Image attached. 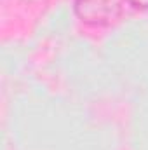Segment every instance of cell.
<instances>
[{"label": "cell", "instance_id": "6da1fadb", "mask_svg": "<svg viewBox=\"0 0 148 150\" xmlns=\"http://www.w3.org/2000/svg\"><path fill=\"white\" fill-rule=\"evenodd\" d=\"M75 14L87 25L106 26L124 11V0H75Z\"/></svg>", "mask_w": 148, "mask_h": 150}, {"label": "cell", "instance_id": "7a4b0ae2", "mask_svg": "<svg viewBox=\"0 0 148 150\" xmlns=\"http://www.w3.org/2000/svg\"><path fill=\"white\" fill-rule=\"evenodd\" d=\"M136 9H148V0H125Z\"/></svg>", "mask_w": 148, "mask_h": 150}]
</instances>
